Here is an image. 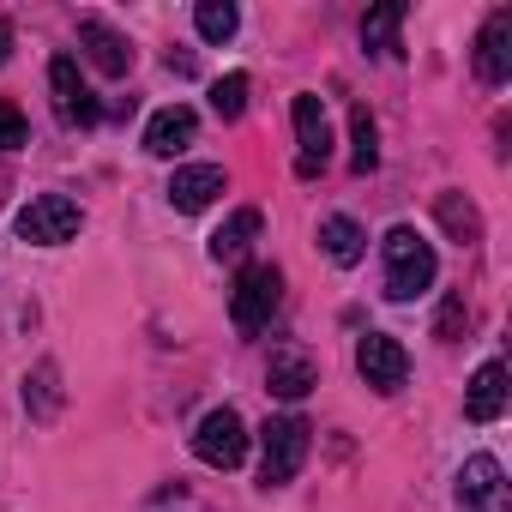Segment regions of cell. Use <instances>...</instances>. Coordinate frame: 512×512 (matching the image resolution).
<instances>
[{
	"label": "cell",
	"instance_id": "24",
	"mask_svg": "<svg viewBox=\"0 0 512 512\" xmlns=\"http://www.w3.org/2000/svg\"><path fill=\"white\" fill-rule=\"evenodd\" d=\"M464 326H470L464 296H446V302H440V320H434V338H440V344H458V338H464Z\"/></svg>",
	"mask_w": 512,
	"mask_h": 512
},
{
	"label": "cell",
	"instance_id": "7",
	"mask_svg": "<svg viewBox=\"0 0 512 512\" xmlns=\"http://www.w3.org/2000/svg\"><path fill=\"white\" fill-rule=\"evenodd\" d=\"M49 97H55V115L67 127H97L103 121V103L91 97V85L79 79V61L73 55H55L49 61Z\"/></svg>",
	"mask_w": 512,
	"mask_h": 512
},
{
	"label": "cell",
	"instance_id": "1",
	"mask_svg": "<svg viewBox=\"0 0 512 512\" xmlns=\"http://www.w3.org/2000/svg\"><path fill=\"white\" fill-rule=\"evenodd\" d=\"M380 260H386V296H392V302H416V296L434 290V278H440L434 247H428L410 223H392V229H386Z\"/></svg>",
	"mask_w": 512,
	"mask_h": 512
},
{
	"label": "cell",
	"instance_id": "19",
	"mask_svg": "<svg viewBox=\"0 0 512 512\" xmlns=\"http://www.w3.org/2000/svg\"><path fill=\"white\" fill-rule=\"evenodd\" d=\"M25 410H31L37 422H55V410H61V368H55V362H37V368L25 374Z\"/></svg>",
	"mask_w": 512,
	"mask_h": 512
},
{
	"label": "cell",
	"instance_id": "3",
	"mask_svg": "<svg viewBox=\"0 0 512 512\" xmlns=\"http://www.w3.org/2000/svg\"><path fill=\"white\" fill-rule=\"evenodd\" d=\"M308 452H314V428H308L302 416H272V422L260 428V488L296 482L302 464H308Z\"/></svg>",
	"mask_w": 512,
	"mask_h": 512
},
{
	"label": "cell",
	"instance_id": "23",
	"mask_svg": "<svg viewBox=\"0 0 512 512\" xmlns=\"http://www.w3.org/2000/svg\"><path fill=\"white\" fill-rule=\"evenodd\" d=\"M247 73H223L217 85H211V109H217V121H241L247 115Z\"/></svg>",
	"mask_w": 512,
	"mask_h": 512
},
{
	"label": "cell",
	"instance_id": "14",
	"mask_svg": "<svg viewBox=\"0 0 512 512\" xmlns=\"http://www.w3.org/2000/svg\"><path fill=\"white\" fill-rule=\"evenodd\" d=\"M320 386V374H314V362H308V350H272V362H266V392L272 398H308Z\"/></svg>",
	"mask_w": 512,
	"mask_h": 512
},
{
	"label": "cell",
	"instance_id": "6",
	"mask_svg": "<svg viewBox=\"0 0 512 512\" xmlns=\"http://www.w3.org/2000/svg\"><path fill=\"white\" fill-rule=\"evenodd\" d=\"M290 121H296V175L314 181L326 163H332V127H326V103L314 91H302L290 103Z\"/></svg>",
	"mask_w": 512,
	"mask_h": 512
},
{
	"label": "cell",
	"instance_id": "25",
	"mask_svg": "<svg viewBox=\"0 0 512 512\" xmlns=\"http://www.w3.org/2000/svg\"><path fill=\"white\" fill-rule=\"evenodd\" d=\"M31 139V127H25V115L13 109V103H0V151H19Z\"/></svg>",
	"mask_w": 512,
	"mask_h": 512
},
{
	"label": "cell",
	"instance_id": "18",
	"mask_svg": "<svg viewBox=\"0 0 512 512\" xmlns=\"http://www.w3.org/2000/svg\"><path fill=\"white\" fill-rule=\"evenodd\" d=\"M434 217H440V229H446L452 241H464V247L482 241V217H476V205H470L464 193H452V187L434 193Z\"/></svg>",
	"mask_w": 512,
	"mask_h": 512
},
{
	"label": "cell",
	"instance_id": "9",
	"mask_svg": "<svg viewBox=\"0 0 512 512\" xmlns=\"http://www.w3.org/2000/svg\"><path fill=\"white\" fill-rule=\"evenodd\" d=\"M79 49H85V61L97 67V73H109V79H127L133 73V43L115 31V25H103V19H79Z\"/></svg>",
	"mask_w": 512,
	"mask_h": 512
},
{
	"label": "cell",
	"instance_id": "11",
	"mask_svg": "<svg viewBox=\"0 0 512 512\" xmlns=\"http://www.w3.org/2000/svg\"><path fill=\"white\" fill-rule=\"evenodd\" d=\"M476 79L482 85H506L512 79V7L488 13V25L476 37Z\"/></svg>",
	"mask_w": 512,
	"mask_h": 512
},
{
	"label": "cell",
	"instance_id": "16",
	"mask_svg": "<svg viewBox=\"0 0 512 512\" xmlns=\"http://www.w3.org/2000/svg\"><path fill=\"white\" fill-rule=\"evenodd\" d=\"M320 247H326V260H332V266H356L362 253H368V235H362V223H356V217H344V211H338V217H326V223H320Z\"/></svg>",
	"mask_w": 512,
	"mask_h": 512
},
{
	"label": "cell",
	"instance_id": "26",
	"mask_svg": "<svg viewBox=\"0 0 512 512\" xmlns=\"http://www.w3.org/2000/svg\"><path fill=\"white\" fill-rule=\"evenodd\" d=\"M7 55H13V19H0V67H7Z\"/></svg>",
	"mask_w": 512,
	"mask_h": 512
},
{
	"label": "cell",
	"instance_id": "20",
	"mask_svg": "<svg viewBox=\"0 0 512 512\" xmlns=\"http://www.w3.org/2000/svg\"><path fill=\"white\" fill-rule=\"evenodd\" d=\"M374 163H380V127H374V115L356 103V109H350V169L368 175Z\"/></svg>",
	"mask_w": 512,
	"mask_h": 512
},
{
	"label": "cell",
	"instance_id": "8",
	"mask_svg": "<svg viewBox=\"0 0 512 512\" xmlns=\"http://www.w3.org/2000/svg\"><path fill=\"white\" fill-rule=\"evenodd\" d=\"M356 368H362V380L374 386V392H404V380H410V350L398 344V338H386V332H368L362 344H356Z\"/></svg>",
	"mask_w": 512,
	"mask_h": 512
},
{
	"label": "cell",
	"instance_id": "22",
	"mask_svg": "<svg viewBox=\"0 0 512 512\" xmlns=\"http://www.w3.org/2000/svg\"><path fill=\"white\" fill-rule=\"evenodd\" d=\"M193 25H199L205 43H229L235 25H241V13L229 7V0H199V7H193Z\"/></svg>",
	"mask_w": 512,
	"mask_h": 512
},
{
	"label": "cell",
	"instance_id": "13",
	"mask_svg": "<svg viewBox=\"0 0 512 512\" xmlns=\"http://www.w3.org/2000/svg\"><path fill=\"white\" fill-rule=\"evenodd\" d=\"M193 139H199V115H193L187 103L157 109V115H151V127H145V151H151V157H181Z\"/></svg>",
	"mask_w": 512,
	"mask_h": 512
},
{
	"label": "cell",
	"instance_id": "4",
	"mask_svg": "<svg viewBox=\"0 0 512 512\" xmlns=\"http://www.w3.org/2000/svg\"><path fill=\"white\" fill-rule=\"evenodd\" d=\"M85 229V211H79V199H67V193H37L25 211H19V235L31 241V247H61V241H73Z\"/></svg>",
	"mask_w": 512,
	"mask_h": 512
},
{
	"label": "cell",
	"instance_id": "2",
	"mask_svg": "<svg viewBox=\"0 0 512 512\" xmlns=\"http://www.w3.org/2000/svg\"><path fill=\"white\" fill-rule=\"evenodd\" d=\"M278 302H284V272H278L272 260L241 266V278H235V290H229V320H235V332H241V338L266 332L272 314H278Z\"/></svg>",
	"mask_w": 512,
	"mask_h": 512
},
{
	"label": "cell",
	"instance_id": "17",
	"mask_svg": "<svg viewBox=\"0 0 512 512\" xmlns=\"http://www.w3.org/2000/svg\"><path fill=\"white\" fill-rule=\"evenodd\" d=\"M253 241H260V211H253V205H241L217 235H211V260L223 266V260H241V253L253 247Z\"/></svg>",
	"mask_w": 512,
	"mask_h": 512
},
{
	"label": "cell",
	"instance_id": "12",
	"mask_svg": "<svg viewBox=\"0 0 512 512\" xmlns=\"http://www.w3.org/2000/svg\"><path fill=\"white\" fill-rule=\"evenodd\" d=\"M223 187H229L223 163H181V169L169 175V205H175V211H205Z\"/></svg>",
	"mask_w": 512,
	"mask_h": 512
},
{
	"label": "cell",
	"instance_id": "15",
	"mask_svg": "<svg viewBox=\"0 0 512 512\" xmlns=\"http://www.w3.org/2000/svg\"><path fill=\"white\" fill-rule=\"evenodd\" d=\"M506 410V362H482L470 374V392H464V416L482 428V422H500Z\"/></svg>",
	"mask_w": 512,
	"mask_h": 512
},
{
	"label": "cell",
	"instance_id": "5",
	"mask_svg": "<svg viewBox=\"0 0 512 512\" xmlns=\"http://www.w3.org/2000/svg\"><path fill=\"white\" fill-rule=\"evenodd\" d=\"M193 458L211 464V470H235L247 458V422L223 404V410H205L199 428H193Z\"/></svg>",
	"mask_w": 512,
	"mask_h": 512
},
{
	"label": "cell",
	"instance_id": "21",
	"mask_svg": "<svg viewBox=\"0 0 512 512\" xmlns=\"http://www.w3.org/2000/svg\"><path fill=\"white\" fill-rule=\"evenodd\" d=\"M398 25H404V7H398V0H386V7H374L362 19V43L374 55H398Z\"/></svg>",
	"mask_w": 512,
	"mask_h": 512
},
{
	"label": "cell",
	"instance_id": "10",
	"mask_svg": "<svg viewBox=\"0 0 512 512\" xmlns=\"http://www.w3.org/2000/svg\"><path fill=\"white\" fill-rule=\"evenodd\" d=\"M458 506H464V512L506 506V470H500V458H494V452L464 458V470H458Z\"/></svg>",
	"mask_w": 512,
	"mask_h": 512
}]
</instances>
